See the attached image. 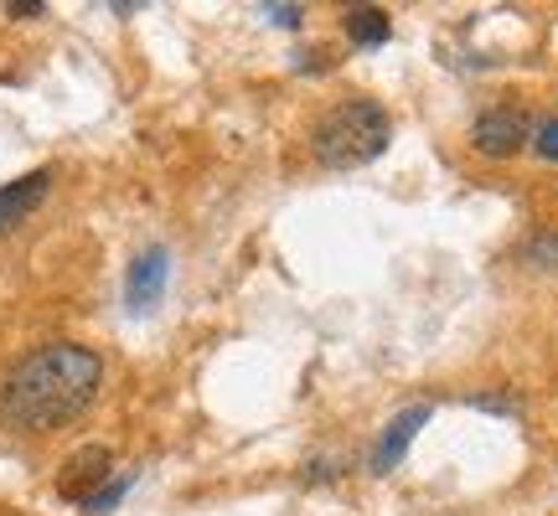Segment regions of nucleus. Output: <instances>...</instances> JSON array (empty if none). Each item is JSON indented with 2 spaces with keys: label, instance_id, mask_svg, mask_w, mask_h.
<instances>
[{
  "label": "nucleus",
  "instance_id": "1",
  "mask_svg": "<svg viewBox=\"0 0 558 516\" xmlns=\"http://www.w3.org/2000/svg\"><path fill=\"white\" fill-rule=\"evenodd\" d=\"M104 388V357L78 341H47L37 352L5 372L0 382V423L21 434H47L62 429L99 397Z\"/></svg>",
  "mask_w": 558,
  "mask_h": 516
},
{
  "label": "nucleus",
  "instance_id": "2",
  "mask_svg": "<svg viewBox=\"0 0 558 516\" xmlns=\"http://www.w3.org/2000/svg\"><path fill=\"white\" fill-rule=\"evenodd\" d=\"M388 139H393V120H388L383 103L347 99L316 124L311 156L326 171H357V165H367V160H378L388 150Z\"/></svg>",
  "mask_w": 558,
  "mask_h": 516
},
{
  "label": "nucleus",
  "instance_id": "3",
  "mask_svg": "<svg viewBox=\"0 0 558 516\" xmlns=\"http://www.w3.org/2000/svg\"><path fill=\"white\" fill-rule=\"evenodd\" d=\"M527 139H533V124L522 120L518 109H486V114L471 124V145L492 160H512Z\"/></svg>",
  "mask_w": 558,
  "mask_h": 516
},
{
  "label": "nucleus",
  "instance_id": "4",
  "mask_svg": "<svg viewBox=\"0 0 558 516\" xmlns=\"http://www.w3.org/2000/svg\"><path fill=\"white\" fill-rule=\"evenodd\" d=\"M166 279H171V254L166 248H145V254L130 263V274H124V305L145 316V310H156L160 295H166Z\"/></svg>",
  "mask_w": 558,
  "mask_h": 516
},
{
  "label": "nucleus",
  "instance_id": "5",
  "mask_svg": "<svg viewBox=\"0 0 558 516\" xmlns=\"http://www.w3.org/2000/svg\"><path fill=\"white\" fill-rule=\"evenodd\" d=\"M109 470H114V455L104 450V444H83L78 455L62 465V476H58V496L68 501H88L99 486H109Z\"/></svg>",
  "mask_w": 558,
  "mask_h": 516
},
{
  "label": "nucleus",
  "instance_id": "6",
  "mask_svg": "<svg viewBox=\"0 0 558 516\" xmlns=\"http://www.w3.org/2000/svg\"><path fill=\"white\" fill-rule=\"evenodd\" d=\"M47 192H52V171H47V165L26 171L21 181H5V186H0V233L21 228V222H26L41 201H47Z\"/></svg>",
  "mask_w": 558,
  "mask_h": 516
},
{
  "label": "nucleus",
  "instance_id": "7",
  "mask_svg": "<svg viewBox=\"0 0 558 516\" xmlns=\"http://www.w3.org/2000/svg\"><path fill=\"white\" fill-rule=\"evenodd\" d=\"M429 414H435L429 403H414V408H403V414L393 418L388 429H383L378 450H373V476H388V470H393V465L409 455V444H414V434L424 429V423H429Z\"/></svg>",
  "mask_w": 558,
  "mask_h": 516
},
{
  "label": "nucleus",
  "instance_id": "8",
  "mask_svg": "<svg viewBox=\"0 0 558 516\" xmlns=\"http://www.w3.org/2000/svg\"><path fill=\"white\" fill-rule=\"evenodd\" d=\"M341 26H347V37L357 41V47H383V41L393 37V21H388L383 5H352L341 16Z\"/></svg>",
  "mask_w": 558,
  "mask_h": 516
},
{
  "label": "nucleus",
  "instance_id": "9",
  "mask_svg": "<svg viewBox=\"0 0 558 516\" xmlns=\"http://www.w3.org/2000/svg\"><path fill=\"white\" fill-rule=\"evenodd\" d=\"M130 486H135V476H120V480H109V486H99L94 496L83 501V512H88V516H109L124 501V491H130Z\"/></svg>",
  "mask_w": 558,
  "mask_h": 516
},
{
  "label": "nucleus",
  "instance_id": "10",
  "mask_svg": "<svg viewBox=\"0 0 558 516\" xmlns=\"http://www.w3.org/2000/svg\"><path fill=\"white\" fill-rule=\"evenodd\" d=\"M527 258L538 269H558V233H538V238L527 243Z\"/></svg>",
  "mask_w": 558,
  "mask_h": 516
},
{
  "label": "nucleus",
  "instance_id": "11",
  "mask_svg": "<svg viewBox=\"0 0 558 516\" xmlns=\"http://www.w3.org/2000/svg\"><path fill=\"white\" fill-rule=\"evenodd\" d=\"M527 145H533L543 160H558V114H554V120H543L538 130H533V139H527Z\"/></svg>",
  "mask_w": 558,
  "mask_h": 516
},
{
  "label": "nucleus",
  "instance_id": "12",
  "mask_svg": "<svg viewBox=\"0 0 558 516\" xmlns=\"http://www.w3.org/2000/svg\"><path fill=\"white\" fill-rule=\"evenodd\" d=\"M471 408H486V414H522L518 397H497V393H471Z\"/></svg>",
  "mask_w": 558,
  "mask_h": 516
},
{
  "label": "nucleus",
  "instance_id": "13",
  "mask_svg": "<svg viewBox=\"0 0 558 516\" xmlns=\"http://www.w3.org/2000/svg\"><path fill=\"white\" fill-rule=\"evenodd\" d=\"M264 16L275 21V26H300L305 11H300V5H264Z\"/></svg>",
  "mask_w": 558,
  "mask_h": 516
},
{
  "label": "nucleus",
  "instance_id": "14",
  "mask_svg": "<svg viewBox=\"0 0 558 516\" xmlns=\"http://www.w3.org/2000/svg\"><path fill=\"white\" fill-rule=\"evenodd\" d=\"M5 11H11L16 21H26V16H41L47 5H41V0H26V5H5Z\"/></svg>",
  "mask_w": 558,
  "mask_h": 516
}]
</instances>
